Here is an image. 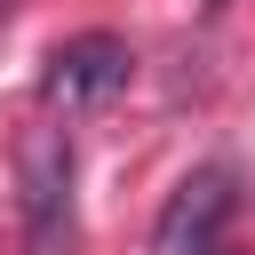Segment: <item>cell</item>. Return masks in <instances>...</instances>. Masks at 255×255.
<instances>
[{
    "mask_svg": "<svg viewBox=\"0 0 255 255\" xmlns=\"http://www.w3.org/2000/svg\"><path fill=\"white\" fill-rule=\"evenodd\" d=\"M16 183H24V247L32 255H64L72 247V183H80V151L64 128H32L16 151Z\"/></svg>",
    "mask_w": 255,
    "mask_h": 255,
    "instance_id": "cell-1",
    "label": "cell"
},
{
    "mask_svg": "<svg viewBox=\"0 0 255 255\" xmlns=\"http://www.w3.org/2000/svg\"><path fill=\"white\" fill-rule=\"evenodd\" d=\"M207 255H247V247H231V239H215V247H207Z\"/></svg>",
    "mask_w": 255,
    "mask_h": 255,
    "instance_id": "cell-4",
    "label": "cell"
},
{
    "mask_svg": "<svg viewBox=\"0 0 255 255\" xmlns=\"http://www.w3.org/2000/svg\"><path fill=\"white\" fill-rule=\"evenodd\" d=\"M231 215H239V175H231V167H199V175H183L175 199L159 207L151 255H207Z\"/></svg>",
    "mask_w": 255,
    "mask_h": 255,
    "instance_id": "cell-3",
    "label": "cell"
},
{
    "mask_svg": "<svg viewBox=\"0 0 255 255\" xmlns=\"http://www.w3.org/2000/svg\"><path fill=\"white\" fill-rule=\"evenodd\" d=\"M8 8H16V0H0V24H8Z\"/></svg>",
    "mask_w": 255,
    "mask_h": 255,
    "instance_id": "cell-5",
    "label": "cell"
},
{
    "mask_svg": "<svg viewBox=\"0 0 255 255\" xmlns=\"http://www.w3.org/2000/svg\"><path fill=\"white\" fill-rule=\"evenodd\" d=\"M128 72H135V56H128L120 32H72L40 64V96L64 104V112H88V104H112L128 88Z\"/></svg>",
    "mask_w": 255,
    "mask_h": 255,
    "instance_id": "cell-2",
    "label": "cell"
}]
</instances>
